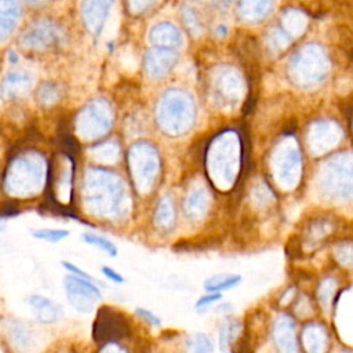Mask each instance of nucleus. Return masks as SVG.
I'll return each instance as SVG.
<instances>
[{"mask_svg": "<svg viewBox=\"0 0 353 353\" xmlns=\"http://www.w3.org/2000/svg\"><path fill=\"white\" fill-rule=\"evenodd\" d=\"M32 236L44 240L48 243H58L69 236V230L65 229H50V228H43V229H34L32 230Z\"/></svg>", "mask_w": 353, "mask_h": 353, "instance_id": "nucleus-25", "label": "nucleus"}, {"mask_svg": "<svg viewBox=\"0 0 353 353\" xmlns=\"http://www.w3.org/2000/svg\"><path fill=\"white\" fill-rule=\"evenodd\" d=\"M18 207L12 201L3 203L0 205V218H8V216H15L18 215Z\"/></svg>", "mask_w": 353, "mask_h": 353, "instance_id": "nucleus-32", "label": "nucleus"}, {"mask_svg": "<svg viewBox=\"0 0 353 353\" xmlns=\"http://www.w3.org/2000/svg\"><path fill=\"white\" fill-rule=\"evenodd\" d=\"M101 272H102V274H103L105 277H108V279L112 280L113 283H117V284L124 283V277H123L119 272H116L114 269H112V268H109V266H102V268H101Z\"/></svg>", "mask_w": 353, "mask_h": 353, "instance_id": "nucleus-33", "label": "nucleus"}, {"mask_svg": "<svg viewBox=\"0 0 353 353\" xmlns=\"http://www.w3.org/2000/svg\"><path fill=\"white\" fill-rule=\"evenodd\" d=\"M125 193L120 176L106 168L91 167L84 181V201L91 212L117 216L125 212Z\"/></svg>", "mask_w": 353, "mask_h": 353, "instance_id": "nucleus-1", "label": "nucleus"}, {"mask_svg": "<svg viewBox=\"0 0 353 353\" xmlns=\"http://www.w3.org/2000/svg\"><path fill=\"white\" fill-rule=\"evenodd\" d=\"M214 345L212 341L205 334H196L190 338L188 353H212Z\"/></svg>", "mask_w": 353, "mask_h": 353, "instance_id": "nucleus-24", "label": "nucleus"}, {"mask_svg": "<svg viewBox=\"0 0 353 353\" xmlns=\"http://www.w3.org/2000/svg\"><path fill=\"white\" fill-rule=\"evenodd\" d=\"M149 41L157 48L175 50L182 44V33L175 25L170 22H160L150 29Z\"/></svg>", "mask_w": 353, "mask_h": 353, "instance_id": "nucleus-16", "label": "nucleus"}, {"mask_svg": "<svg viewBox=\"0 0 353 353\" xmlns=\"http://www.w3.org/2000/svg\"><path fill=\"white\" fill-rule=\"evenodd\" d=\"M77 134L85 139H95L105 135L112 127V109L103 99H94L87 103L76 120Z\"/></svg>", "mask_w": 353, "mask_h": 353, "instance_id": "nucleus-6", "label": "nucleus"}, {"mask_svg": "<svg viewBox=\"0 0 353 353\" xmlns=\"http://www.w3.org/2000/svg\"><path fill=\"white\" fill-rule=\"evenodd\" d=\"M63 287L69 303L79 313H91L95 302L102 298L101 290L95 285V283L72 274H68L63 279Z\"/></svg>", "mask_w": 353, "mask_h": 353, "instance_id": "nucleus-8", "label": "nucleus"}, {"mask_svg": "<svg viewBox=\"0 0 353 353\" xmlns=\"http://www.w3.org/2000/svg\"><path fill=\"white\" fill-rule=\"evenodd\" d=\"M32 85V77L25 70H12L7 73L0 84V97L3 99H14L25 95Z\"/></svg>", "mask_w": 353, "mask_h": 353, "instance_id": "nucleus-15", "label": "nucleus"}, {"mask_svg": "<svg viewBox=\"0 0 353 353\" xmlns=\"http://www.w3.org/2000/svg\"><path fill=\"white\" fill-rule=\"evenodd\" d=\"M182 18H183V21H185V25H186L190 30L194 32V30L199 28V19H197L196 14L193 12V10L185 7L183 11H182Z\"/></svg>", "mask_w": 353, "mask_h": 353, "instance_id": "nucleus-31", "label": "nucleus"}, {"mask_svg": "<svg viewBox=\"0 0 353 353\" xmlns=\"http://www.w3.org/2000/svg\"><path fill=\"white\" fill-rule=\"evenodd\" d=\"M62 266L72 274V276H76V277H80V279H83V280H88V281H92V283H95V280H94V277L92 276H90L87 272H84V270H81V269H79L76 265H73V263H70V262H66V261H63L62 262Z\"/></svg>", "mask_w": 353, "mask_h": 353, "instance_id": "nucleus-30", "label": "nucleus"}, {"mask_svg": "<svg viewBox=\"0 0 353 353\" xmlns=\"http://www.w3.org/2000/svg\"><path fill=\"white\" fill-rule=\"evenodd\" d=\"M154 223L159 229L170 230L175 225V208L170 196L160 199L154 211Z\"/></svg>", "mask_w": 353, "mask_h": 353, "instance_id": "nucleus-20", "label": "nucleus"}, {"mask_svg": "<svg viewBox=\"0 0 353 353\" xmlns=\"http://www.w3.org/2000/svg\"><path fill=\"white\" fill-rule=\"evenodd\" d=\"M221 298H222V295L221 294H212V292H207L205 295H203V296H200L199 299H197V302H196V309L197 310H203V309H205V307H208V306H211L212 303H215V302H218V301H221Z\"/></svg>", "mask_w": 353, "mask_h": 353, "instance_id": "nucleus-29", "label": "nucleus"}, {"mask_svg": "<svg viewBox=\"0 0 353 353\" xmlns=\"http://www.w3.org/2000/svg\"><path fill=\"white\" fill-rule=\"evenodd\" d=\"M73 175L74 160L69 153H58L54 156L48 167V185L51 199L57 208L69 204L73 199Z\"/></svg>", "mask_w": 353, "mask_h": 353, "instance_id": "nucleus-5", "label": "nucleus"}, {"mask_svg": "<svg viewBox=\"0 0 353 353\" xmlns=\"http://www.w3.org/2000/svg\"><path fill=\"white\" fill-rule=\"evenodd\" d=\"M10 61H11L12 63H15V62L18 61V57H15V52H14V51H10Z\"/></svg>", "mask_w": 353, "mask_h": 353, "instance_id": "nucleus-38", "label": "nucleus"}, {"mask_svg": "<svg viewBox=\"0 0 353 353\" xmlns=\"http://www.w3.org/2000/svg\"><path fill=\"white\" fill-rule=\"evenodd\" d=\"M334 353H353V349H346V347H342V349H338L336 352Z\"/></svg>", "mask_w": 353, "mask_h": 353, "instance_id": "nucleus-37", "label": "nucleus"}, {"mask_svg": "<svg viewBox=\"0 0 353 353\" xmlns=\"http://www.w3.org/2000/svg\"><path fill=\"white\" fill-rule=\"evenodd\" d=\"M1 229H3V228H1V226H0V230H1Z\"/></svg>", "mask_w": 353, "mask_h": 353, "instance_id": "nucleus-39", "label": "nucleus"}, {"mask_svg": "<svg viewBox=\"0 0 353 353\" xmlns=\"http://www.w3.org/2000/svg\"><path fill=\"white\" fill-rule=\"evenodd\" d=\"M44 179V160L37 153L15 157L4 174V189L18 197H29L40 190Z\"/></svg>", "mask_w": 353, "mask_h": 353, "instance_id": "nucleus-3", "label": "nucleus"}, {"mask_svg": "<svg viewBox=\"0 0 353 353\" xmlns=\"http://www.w3.org/2000/svg\"><path fill=\"white\" fill-rule=\"evenodd\" d=\"M58 87L52 83H43L37 88V101L44 105H51L58 101Z\"/></svg>", "mask_w": 353, "mask_h": 353, "instance_id": "nucleus-26", "label": "nucleus"}, {"mask_svg": "<svg viewBox=\"0 0 353 353\" xmlns=\"http://www.w3.org/2000/svg\"><path fill=\"white\" fill-rule=\"evenodd\" d=\"M22 14V7L18 1H0V43L4 41L15 29Z\"/></svg>", "mask_w": 353, "mask_h": 353, "instance_id": "nucleus-18", "label": "nucleus"}, {"mask_svg": "<svg viewBox=\"0 0 353 353\" xmlns=\"http://www.w3.org/2000/svg\"><path fill=\"white\" fill-rule=\"evenodd\" d=\"M61 29L50 19L40 18L32 22L21 34V46L28 50H46L59 44Z\"/></svg>", "mask_w": 353, "mask_h": 353, "instance_id": "nucleus-9", "label": "nucleus"}, {"mask_svg": "<svg viewBox=\"0 0 353 353\" xmlns=\"http://www.w3.org/2000/svg\"><path fill=\"white\" fill-rule=\"evenodd\" d=\"M301 345L305 353H327L330 347V335L320 323H307L301 331Z\"/></svg>", "mask_w": 353, "mask_h": 353, "instance_id": "nucleus-12", "label": "nucleus"}, {"mask_svg": "<svg viewBox=\"0 0 353 353\" xmlns=\"http://www.w3.org/2000/svg\"><path fill=\"white\" fill-rule=\"evenodd\" d=\"M228 32V28L225 26V25H219L218 28H216V33L218 34H225Z\"/></svg>", "mask_w": 353, "mask_h": 353, "instance_id": "nucleus-36", "label": "nucleus"}, {"mask_svg": "<svg viewBox=\"0 0 353 353\" xmlns=\"http://www.w3.org/2000/svg\"><path fill=\"white\" fill-rule=\"evenodd\" d=\"M98 353H127V350L117 342H108L98 350Z\"/></svg>", "mask_w": 353, "mask_h": 353, "instance_id": "nucleus-34", "label": "nucleus"}, {"mask_svg": "<svg viewBox=\"0 0 353 353\" xmlns=\"http://www.w3.org/2000/svg\"><path fill=\"white\" fill-rule=\"evenodd\" d=\"M240 330H241V325L237 320L234 319H226L222 321V324L219 325V347L222 350H228V349H232L236 343V339L240 334Z\"/></svg>", "mask_w": 353, "mask_h": 353, "instance_id": "nucleus-21", "label": "nucleus"}, {"mask_svg": "<svg viewBox=\"0 0 353 353\" xmlns=\"http://www.w3.org/2000/svg\"><path fill=\"white\" fill-rule=\"evenodd\" d=\"M152 3L149 1H130L127 3V7L131 8V11H138V12H143L148 7H150Z\"/></svg>", "mask_w": 353, "mask_h": 353, "instance_id": "nucleus-35", "label": "nucleus"}, {"mask_svg": "<svg viewBox=\"0 0 353 353\" xmlns=\"http://www.w3.org/2000/svg\"><path fill=\"white\" fill-rule=\"evenodd\" d=\"M156 120L167 135L185 134L194 120V103L190 95L178 88L165 91L157 102Z\"/></svg>", "mask_w": 353, "mask_h": 353, "instance_id": "nucleus-2", "label": "nucleus"}, {"mask_svg": "<svg viewBox=\"0 0 353 353\" xmlns=\"http://www.w3.org/2000/svg\"><path fill=\"white\" fill-rule=\"evenodd\" d=\"M112 1H84L81 3V18L91 34L98 36L109 14Z\"/></svg>", "mask_w": 353, "mask_h": 353, "instance_id": "nucleus-14", "label": "nucleus"}, {"mask_svg": "<svg viewBox=\"0 0 353 353\" xmlns=\"http://www.w3.org/2000/svg\"><path fill=\"white\" fill-rule=\"evenodd\" d=\"M128 334L130 323L121 312L110 306H102L97 312L92 323V339L95 342H117V339L125 338Z\"/></svg>", "mask_w": 353, "mask_h": 353, "instance_id": "nucleus-7", "label": "nucleus"}, {"mask_svg": "<svg viewBox=\"0 0 353 353\" xmlns=\"http://www.w3.org/2000/svg\"><path fill=\"white\" fill-rule=\"evenodd\" d=\"M332 291H334V285L331 283V280H325L320 288H319V301L320 303L327 307L331 303V298H332Z\"/></svg>", "mask_w": 353, "mask_h": 353, "instance_id": "nucleus-27", "label": "nucleus"}, {"mask_svg": "<svg viewBox=\"0 0 353 353\" xmlns=\"http://www.w3.org/2000/svg\"><path fill=\"white\" fill-rule=\"evenodd\" d=\"M207 207V197L203 190L192 192L185 200V212L189 218L201 216Z\"/></svg>", "mask_w": 353, "mask_h": 353, "instance_id": "nucleus-22", "label": "nucleus"}, {"mask_svg": "<svg viewBox=\"0 0 353 353\" xmlns=\"http://www.w3.org/2000/svg\"><path fill=\"white\" fill-rule=\"evenodd\" d=\"M128 168L138 190L150 192L159 172L157 150L148 142H138L128 152Z\"/></svg>", "mask_w": 353, "mask_h": 353, "instance_id": "nucleus-4", "label": "nucleus"}, {"mask_svg": "<svg viewBox=\"0 0 353 353\" xmlns=\"http://www.w3.org/2000/svg\"><path fill=\"white\" fill-rule=\"evenodd\" d=\"M272 339L277 353H298V339L295 321L288 314H281L276 319L272 327Z\"/></svg>", "mask_w": 353, "mask_h": 353, "instance_id": "nucleus-10", "label": "nucleus"}, {"mask_svg": "<svg viewBox=\"0 0 353 353\" xmlns=\"http://www.w3.org/2000/svg\"><path fill=\"white\" fill-rule=\"evenodd\" d=\"M178 54L175 50L153 47L146 51L143 66L146 73L153 79L164 77L176 63Z\"/></svg>", "mask_w": 353, "mask_h": 353, "instance_id": "nucleus-11", "label": "nucleus"}, {"mask_svg": "<svg viewBox=\"0 0 353 353\" xmlns=\"http://www.w3.org/2000/svg\"><path fill=\"white\" fill-rule=\"evenodd\" d=\"M4 331L8 341L19 352H28L33 346V334L28 325L21 320L7 319L4 323Z\"/></svg>", "mask_w": 353, "mask_h": 353, "instance_id": "nucleus-17", "label": "nucleus"}, {"mask_svg": "<svg viewBox=\"0 0 353 353\" xmlns=\"http://www.w3.org/2000/svg\"><path fill=\"white\" fill-rule=\"evenodd\" d=\"M26 302L33 309L34 317L40 324H54L63 316V307L47 296L33 294L26 298Z\"/></svg>", "mask_w": 353, "mask_h": 353, "instance_id": "nucleus-13", "label": "nucleus"}, {"mask_svg": "<svg viewBox=\"0 0 353 353\" xmlns=\"http://www.w3.org/2000/svg\"><path fill=\"white\" fill-rule=\"evenodd\" d=\"M241 283V276L236 273H221V274H214L208 277L204 283L203 287L207 292L212 294H221L222 291L232 290L237 287Z\"/></svg>", "mask_w": 353, "mask_h": 353, "instance_id": "nucleus-19", "label": "nucleus"}, {"mask_svg": "<svg viewBox=\"0 0 353 353\" xmlns=\"http://www.w3.org/2000/svg\"><path fill=\"white\" fill-rule=\"evenodd\" d=\"M81 239L84 240V243L90 244V245H95L99 250H102L103 252H106L109 256H116L117 255V247L108 239L95 234V233H83Z\"/></svg>", "mask_w": 353, "mask_h": 353, "instance_id": "nucleus-23", "label": "nucleus"}, {"mask_svg": "<svg viewBox=\"0 0 353 353\" xmlns=\"http://www.w3.org/2000/svg\"><path fill=\"white\" fill-rule=\"evenodd\" d=\"M135 314L138 317H141L142 320H145L152 327H159L161 324V319L157 317L153 312H150V310H148L145 307H137L135 309Z\"/></svg>", "mask_w": 353, "mask_h": 353, "instance_id": "nucleus-28", "label": "nucleus"}]
</instances>
